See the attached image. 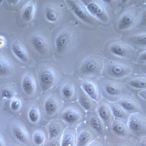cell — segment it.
Returning a JSON list of instances; mask_svg holds the SVG:
<instances>
[{
  "label": "cell",
  "mask_w": 146,
  "mask_h": 146,
  "mask_svg": "<svg viewBox=\"0 0 146 146\" xmlns=\"http://www.w3.org/2000/svg\"><path fill=\"white\" fill-rule=\"evenodd\" d=\"M139 16L137 4L121 9L116 13L113 23L115 30L123 36L138 29Z\"/></svg>",
  "instance_id": "6da1fadb"
},
{
  "label": "cell",
  "mask_w": 146,
  "mask_h": 146,
  "mask_svg": "<svg viewBox=\"0 0 146 146\" xmlns=\"http://www.w3.org/2000/svg\"><path fill=\"white\" fill-rule=\"evenodd\" d=\"M70 21L77 25L78 23L87 26L96 27L100 23L89 13L80 0H64Z\"/></svg>",
  "instance_id": "7a4b0ae2"
},
{
  "label": "cell",
  "mask_w": 146,
  "mask_h": 146,
  "mask_svg": "<svg viewBox=\"0 0 146 146\" xmlns=\"http://www.w3.org/2000/svg\"><path fill=\"white\" fill-rule=\"evenodd\" d=\"M131 137L127 121L115 118L112 125L107 129L105 140L107 146H121L125 145Z\"/></svg>",
  "instance_id": "3957f363"
},
{
  "label": "cell",
  "mask_w": 146,
  "mask_h": 146,
  "mask_svg": "<svg viewBox=\"0 0 146 146\" xmlns=\"http://www.w3.org/2000/svg\"><path fill=\"white\" fill-rule=\"evenodd\" d=\"M60 112V120L67 127L76 128L86 119L87 111L77 101L64 103Z\"/></svg>",
  "instance_id": "277c9868"
},
{
  "label": "cell",
  "mask_w": 146,
  "mask_h": 146,
  "mask_svg": "<svg viewBox=\"0 0 146 146\" xmlns=\"http://www.w3.org/2000/svg\"><path fill=\"white\" fill-rule=\"evenodd\" d=\"M99 82L103 98L109 102H116L131 92L123 82L114 79Z\"/></svg>",
  "instance_id": "5b68a950"
},
{
  "label": "cell",
  "mask_w": 146,
  "mask_h": 146,
  "mask_svg": "<svg viewBox=\"0 0 146 146\" xmlns=\"http://www.w3.org/2000/svg\"><path fill=\"white\" fill-rule=\"evenodd\" d=\"M90 14L101 24L113 23L116 13L101 0H80Z\"/></svg>",
  "instance_id": "8992f818"
},
{
  "label": "cell",
  "mask_w": 146,
  "mask_h": 146,
  "mask_svg": "<svg viewBox=\"0 0 146 146\" xmlns=\"http://www.w3.org/2000/svg\"><path fill=\"white\" fill-rule=\"evenodd\" d=\"M109 50L116 58L115 60L128 64L135 63L138 51L122 38L113 42Z\"/></svg>",
  "instance_id": "52a82bcc"
},
{
  "label": "cell",
  "mask_w": 146,
  "mask_h": 146,
  "mask_svg": "<svg viewBox=\"0 0 146 146\" xmlns=\"http://www.w3.org/2000/svg\"><path fill=\"white\" fill-rule=\"evenodd\" d=\"M76 25L74 23L70 22L57 35L55 45L56 50L59 54H65L71 49L74 37Z\"/></svg>",
  "instance_id": "ba28073f"
},
{
  "label": "cell",
  "mask_w": 146,
  "mask_h": 146,
  "mask_svg": "<svg viewBox=\"0 0 146 146\" xmlns=\"http://www.w3.org/2000/svg\"><path fill=\"white\" fill-rule=\"evenodd\" d=\"M127 124L133 139L141 141L146 138V117L142 113L130 114Z\"/></svg>",
  "instance_id": "9c48e42d"
},
{
  "label": "cell",
  "mask_w": 146,
  "mask_h": 146,
  "mask_svg": "<svg viewBox=\"0 0 146 146\" xmlns=\"http://www.w3.org/2000/svg\"><path fill=\"white\" fill-rule=\"evenodd\" d=\"M134 64H128L114 60L109 66V75L113 79L124 82L135 74Z\"/></svg>",
  "instance_id": "30bf717a"
},
{
  "label": "cell",
  "mask_w": 146,
  "mask_h": 146,
  "mask_svg": "<svg viewBox=\"0 0 146 146\" xmlns=\"http://www.w3.org/2000/svg\"><path fill=\"white\" fill-rule=\"evenodd\" d=\"M64 82L61 87L60 94L64 103L77 101L78 95L80 88V82L75 80H68Z\"/></svg>",
  "instance_id": "8fae6325"
},
{
  "label": "cell",
  "mask_w": 146,
  "mask_h": 146,
  "mask_svg": "<svg viewBox=\"0 0 146 146\" xmlns=\"http://www.w3.org/2000/svg\"><path fill=\"white\" fill-rule=\"evenodd\" d=\"M76 130V146H89L98 137L94 129L85 121L79 125Z\"/></svg>",
  "instance_id": "7c38bea8"
},
{
  "label": "cell",
  "mask_w": 146,
  "mask_h": 146,
  "mask_svg": "<svg viewBox=\"0 0 146 146\" xmlns=\"http://www.w3.org/2000/svg\"><path fill=\"white\" fill-rule=\"evenodd\" d=\"M102 67V59L98 56H92L87 57L83 61L79 70L83 75L91 76L98 74Z\"/></svg>",
  "instance_id": "4fadbf2b"
},
{
  "label": "cell",
  "mask_w": 146,
  "mask_h": 146,
  "mask_svg": "<svg viewBox=\"0 0 146 146\" xmlns=\"http://www.w3.org/2000/svg\"><path fill=\"white\" fill-rule=\"evenodd\" d=\"M122 39L138 51L146 49V31L137 29L124 35Z\"/></svg>",
  "instance_id": "5bb4252c"
},
{
  "label": "cell",
  "mask_w": 146,
  "mask_h": 146,
  "mask_svg": "<svg viewBox=\"0 0 146 146\" xmlns=\"http://www.w3.org/2000/svg\"><path fill=\"white\" fill-rule=\"evenodd\" d=\"M85 121L94 129L98 137L105 139L108 128L96 111H87L86 117Z\"/></svg>",
  "instance_id": "9a60e30c"
},
{
  "label": "cell",
  "mask_w": 146,
  "mask_h": 146,
  "mask_svg": "<svg viewBox=\"0 0 146 146\" xmlns=\"http://www.w3.org/2000/svg\"><path fill=\"white\" fill-rule=\"evenodd\" d=\"M96 111L107 128L110 127L114 122L115 117L109 102L103 97L98 102Z\"/></svg>",
  "instance_id": "2e32d148"
},
{
  "label": "cell",
  "mask_w": 146,
  "mask_h": 146,
  "mask_svg": "<svg viewBox=\"0 0 146 146\" xmlns=\"http://www.w3.org/2000/svg\"><path fill=\"white\" fill-rule=\"evenodd\" d=\"M80 87L91 98L98 102L103 98L99 82L90 79H84L80 82Z\"/></svg>",
  "instance_id": "e0dca14e"
},
{
  "label": "cell",
  "mask_w": 146,
  "mask_h": 146,
  "mask_svg": "<svg viewBox=\"0 0 146 146\" xmlns=\"http://www.w3.org/2000/svg\"><path fill=\"white\" fill-rule=\"evenodd\" d=\"M129 114L141 112L142 110L137 96L129 94L116 102Z\"/></svg>",
  "instance_id": "ac0fdd59"
},
{
  "label": "cell",
  "mask_w": 146,
  "mask_h": 146,
  "mask_svg": "<svg viewBox=\"0 0 146 146\" xmlns=\"http://www.w3.org/2000/svg\"><path fill=\"white\" fill-rule=\"evenodd\" d=\"M124 83L131 91L138 92L144 90L146 89V76L135 74L129 77Z\"/></svg>",
  "instance_id": "d6986e66"
},
{
  "label": "cell",
  "mask_w": 146,
  "mask_h": 146,
  "mask_svg": "<svg viewBox=\"0 0 146 146\" xmlns=\"http://www.w3.org/2000/svg\"><path fill=\"white\" fill-rule=\"evenodd\" d=\"M77 101L86 111H96L98 102L91 98L81 87L78 93Z\"/></svg>",
  "instance_id": "ffe728a7"
},
{
  "label": "cell",
  "mask_w": 146,
  "mask_h": 146,
  "mask_svg": "<svg viewBox=\"0 0 146 146\" xmlns=\"http://www.w3.org/2000/svg\"><path fill=\"white\" fill-rule=\"evenodd\" d=\"M31 42L35 50L40 54H45L49 49V45L47 40L40 34L34 35L31 38Z\"/></svg>",
  "instance_id": "44dd1931"
},
{
  "label": "cell",
  "mask_w": 146,
  "mask_h": 146,
  "mask_svg": "<svg viewBox=\"0 0 146 146\" xmlns=\"http://www.w3.org/2000/svg\"><path fill=\"white\" fill-rule=\"evenodd\" d=\"M39 79L42 84L46 86H51L56 80V73L53 68L47 67L42 69L40 71Z\"/></svg>",
  "instance_id": "7402d4cb"
},
{
  "label": "cell",
  "mask_w": 146,
  "mask_h": 146,
  "mask_svg": "<svg viewBox=\"0 0 146 146\" xmlns=\"http://www.w3.org/2000/svg\"><path fill=\"white\" fill-rule=\"evenodd\" d=\"M64 7V6L62 7L54 5H48L46 9V17L47 20L55 22L61 19L63 15Z\"/></svg>",
  "instance_id": "603a6c76"
},
{
  "label": "cell",
  "mask_w": 146,
  "mask_h": 146,
  "mask_svg": "<svg viewBox=\"0 0 146 146\" xmlns=\"http://www.w3.org/2000/svg\"><path fill=\"white\" fill-rule=\"evenodd\" d=\"M76 128L67 127L62 136L61 145L63 146H76Z\"/></svg>",
  "instance_id": "cb8c5ba5"
},
{
  "label": "cell",
  "mask_w": 146,
  "mask_h": 146,
  "mask_svg": "<svg viewBox=\"0 0 146 146\" xmlns=\"http://www.w3.org/2000/svg\"><path fill=\"white\" fill-rule=\"evenodd\" d=\"M63 105L62 101L58 97H55L53 98L48 99L46 101L45 104V108L48 114H56L60 111Z\"/></svg>",
  "instance_id": "d4e9b609"
},
{
  "label": "cell",
  "mask_w": 146,
  "mask_h": 146,
  "mask_svg": "<svg viewBox=\"0 0 146 146\" xmlns=\"http://www.w3.org/2000/svg\"><path fill=\"white\" fill-rule=\"evenodd\" d=\"M11 50L14 55L21 61L27 62L29 59V55L24 46L19 42H16L11 44Z\"/></svg>",
  "instance_id": "484cf974"
},
{
  "label": "cell",
  "mask_w": 146,
  "mask_h": 146,
  "mask_svg": "<svg viewBox=\"0 0 146 146\" xmlns=\"http://www.w3.org/2000/svg\"><path fill=\"white\" fill-rule=\"evenodd\" d=\"M14 69V66L10 60L5 56H0V75L6 77L11 75Z\"/></svg>",
  "instance_id": "4316f807"
},
{
  "label": "cell",
  "mask_w": 146,
  "mask_h": 146,
  "mask_svg": "<svg viewBox=\"0 0 146 146\" xmlns=\"http://www.w3.org/2000/svg\"><path fill=\"white\" fill-rule=\"evenodd\" d=\"M22 87L26 93L32 94L35 88V82L33 76L30 73H27L23 76L22 81Z\"/></svg>",
  "instance_id": "83f0119b"
},
{
  "label": "cell",
  "mask_w": 146,
  "mask_h": 146,
  "mask_svg": "<svg viewBox=\"0 0 146 146\" xmlns=\"http://www.w3.org/2000/svg\"><path fill=\"white\" fill-rule=\"evenodd\" d=\"M109 102L115 118L127 121L129 114L117 102Z\"/></svg>",
  "instance_id": "f1b7e54d"
},
{
  "label": "cell",
  "mask_w": 146,
  "mask_h": 146,
  "mask_svg": "<svg viewBox=\"0 0 146 146\" xmlns=\"http://www.w3.org/2000/svg\"><path fill=\"white\" fill-rule=\"evenodd\" d=\"M36 4L33 1L29 3L24 7L22 12V17L27 22H30L33 19L36 10Z\"/></svg>",
  "instance_id": "f546056e"
},
{
  "label": "cell",
  "mask_w": 146,
  "mask_h": 146,
  "mask_svg": "<svg viewBox=\"0 0 146 146\" xmlns=\"http://www.w3.org/2000/svg\"><path fill=\"white\" fill-rule=\"evenodd\" d=\"M139 16L138 29L146 31V3L139 7Z\"/></svg>",
  "instance_id": "4dcf8cb0"
},
{
  "label": "cell",
  "mask_w": 146,
  "mask_h": 146,
  "mask_svg": "<svg viewBox=\"0 0 146 146\" xmlns=\"http://www.w3.org/2000/svg\"><path fill=\"white\" fill-rule=\"evenodd\" d=\"M13 132L16 138L20 141L25 142L27 140L28 138L27 133L22 127H16L14 128Z\"/></svg>",
  "instance_id": "1f68e13d"
},
{
  "label": "cell",
  "mask_w": 146,
  "mask_h": 146,
  "mask_svg": "<svg viewBox=\"0 0 146 146\" xmlns=\"http://www.w3.org/2000/svg\"><path fill=\"white\" fill-rule=\"evenodd\" d=\"M108 7L115 13L116 14L120 9L119 0H101Z\"/></svg>",
  "instance_id": "d6a6232c"
},
{
  "label": "cell",
  "mask_w": 146,
  "mask_h": 146,
  "mask_svg": "<svg viewBox=\"0 0 146 146\" xmlns=\"http://www.w3.org/2000/svg\"><path fill=\"white\" fill-rule=\"evenodd\" d=\"M135 64H146V49L138 51Z\"/></svg>",
  "instance_id": "836d02e7"
},
{
  "label": "cell",
  "mask_w": 146,
  "mask_h": 146,
  "mask_svg": "<svg viewBox=\"0 0 146 146\" xmlns=\"http://www.w3.org/2000/svg\"><path fill=\"white\" fill-rule=\"evenodd\" d=\"M35 143L38 145L42 144L44 140V136L43 133L40 131L36 132L33 137Z\"/></svg>",
  "instance_id": "e575fe53"
},
{
  "label": "cell",
  "mask_w": 146,
  "mask_h": 146,
  "mask_svg": "<svg viewBox=\"0 0 146 146\" xmlns=\"http://www.w3.org/2000/svg\"><path fill=\"white\" fill-rule=\"evenodd\" d=\"M29 117L32 122L36 123L38 121L39 117L38 111L35 108L32 109L29 111Z\"/></svg>",
  "instance_id": "d590c367"
},
{
  "label": "cell",
  "mask_w": 146,
  "mask_h": 146,
  "mask_svg": "<svg viewBox=\"0 0 146 146\" xmlns=\"http://www.w3.org/2000/svg\"><path fill=\"white\" fill-rule=\"evenodd\" d=\"M134 64L135 74L146 76V64Z\"/></svg>",
  "instance_id": "8d00e7d4"
},
{
  "label": "cell",
  "mask_w": 146,
  "mask_h": 146,
  "mask_svg": "<svg viewBox=\"0 0 146 146\" xmlns=\"http://www.w3.org/2000/svg\"><path fill=\"white\" fill-rule=\"evenodd\" d=\"M121 9L137 4V0H119Z\"/></svg>",
  "instance_id": "74e56055"
},
{
  "label": "cell",
  "mask_w": 146,
  "mask_h": 146,
  "mask_svg": "<svg viewBox=\"0 0 146 146\" xmlns=\"http://www.w3.org/2000/svg\"><path fill=\"white\" fill-rule=\"evenodd\" d=\"M89 146H107L105 139L97 137Z\"/></svg>",
  "instance_id": "f35d334b"
},
{
  "label": "cell",
  "mask_w": 146,
  "mask_h": 146,
  "mask_svg": "<svg viewBox=\"0 0 146 146\" xmlns=\"http://www.w3.org/2000/svg\"><path fill=\"white\" fill-rule=\"evenodd\" d=\"M21 103L20 100L18 98H15L12 101L11 107L12 110L17 111L20 108Z\"/></svg>",
  "instance_id": "ab89813d"
},
{
  "label": "cell",
  "mask_w": 146,
  "mask_h": 146,
  "mask_svg": "<svg viewBox=\"0 0 146 146\" xmlns=\"http://www.w3.org/2000/svg\"><path fill=\"white\" fill-rule=\"evenodd\" d=\"M137 97L141 105L142 112L146 117V101L141 99L138 96H137Z\"/></svg>",
  "instance_id": "60d3db41"
},
{
  "label": "cell",
  "mask_w": 146,
  "mask_h": 146,
  "mask_svg": "<svg viewBox=\"0 0 146 146\" xmlns=\"http://www.w3.org/2000/svg\"><path fill=\"white\" fill-rule=\"evenodd\" d=\"M3 94L4 97L8 99L11 98L14 95L13 91L9 89L4 90L3 91Z\"/></svg>",
  "instance_id": "b9f144b4"
},
{
  "label": "cell",
  "mask_w": 146,
  "mask_h": 146,
  "mask_svg": "<svg viewBox=\"0 0 146 146\" xmlns=\"http://www.w3.org/2000/svg\"><path fill=\"white\" fill-rule=\"evenodd\" d=\"M137 94L140 98L146 101V89L138 91Z\"/></svg>",
  "instance_id": "7bdbcfd3"
},
{
  "label": "cell",
  "mask_w": 146,
  "mask_h": 146,
  "mask_svg": "<svg viewBox=\"0 0 146 146\" xmlns=\"http://www.w3.org/2000/svg\"><path fill=\"white\" fill-rule=\"evenodd\" d=\"M8 2L11 5H14L18 4L20 0H8Z\"/></svg>",
  "instance_id": "ee69618b"
},
{
  "label": "cell",
  "mask_w": 146,
  "mask_h": 146,
  "mask_svg": "<svg viewBox=\"0 0 146 146\" xmlns=\"http://www.w3.org/2000/svg\"><path fill=\"white\" fill-rule=\"evenodd\" d=\"M145 0H137V4L139 7L144 4Z\"/></svg>",
  "instance_id": "f6af8a7d"
},
{
  "label": "cell",
  "mask_w": 146,
  "mask_h": 146,
  "mask_svg": "<svg viewBox=\"0 0 146 146\" xmlns=\"http://www.w3.org/2000/svg\"><path fill=\"white\" fill-rule=\"evenodd\" d=\"M141 141L140 143H141L140 145H141L146 146V138Z\"/></svg>",
  "instance_id": "bcb514c9"
},
{
  "label": "cell",
  "mask_w": 146,
  "mask_h": 146,
  "mask_svg": "<svg viewBox=\"0 0 146 146\" xmlns=\"http://www.w3.org/2000/svg\"><path fill=\"white\" fill-rule=\"evenodd\" d=\"M146 3V0H145V3Z\"/></svg>",
  "instance_id": "7dc6e473"
}]
</instances>
